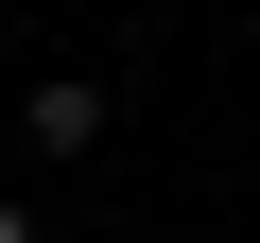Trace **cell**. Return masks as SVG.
<instances>
[{
  "instance_id": "6da1fadb",
  "label": "cell",
  "mask_w": 260,
  "mask_h": 243,
  "mask_svg": "<svg viewBox=\"0 0 260 243\" xmlns=\"http://www.w3.org/2000/svg\"><path fill=\"white\" fill-rule=\"evenodd\" d=\"M18 122H35V157H87V139H104V87H87V70H35Z\"/></svg>"
},
{
  "instance_id": "7a4b0ae2",
  "label": "cell",
  "mask_w": 260,
  "mask_h": 243,
  "mask_svg": "<svg viewBox=\"0 0 260 243\" xmlns=\"http://www.w3.org/2000/svg\"><path fill=\"white\" fill-rule=\"evenodd\" d=\"M0 243H35V208H0Z\"/></svg>"
}]
</instances>
